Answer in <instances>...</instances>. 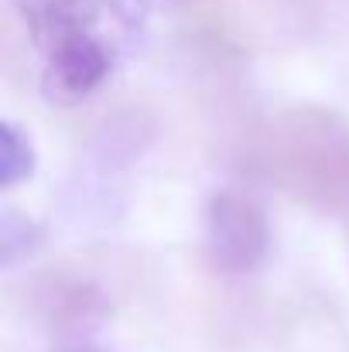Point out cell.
I'll use <instances>...</instances> for the list:
<instances>
[{"instance_id": "6da1fadb", "label": "cell", "mask_w": 349, "mask_h": 352, "mask_svg": "<svg viewBox=\"0 0 349 352\" xmlns=\"http://www.w3.org/2000/svg\"><path fill=\"white\" fill-rule=\"evenodd\" d=\"M260 175L291 202L343 216L349 206V120L302 103L271 120L253 140Z\"/></svg>"}, {"instance_id": "7a4b0ae2", "label": "cell", "mask_w": 349, "mask_h": 352, "mask_svg": "<svg viewBox=\"0 0 349 352\" xmlns=\"http://www.w3.org/2000/svg\"><path fill=\"white\" fill-rule=\"evenodd\" d=\"M202 233H206V260L223 277L253 274L271 250L264 209L233 188H220L206 199Z\"/></svg>"}, {"instance_id": "3957f363", "label": "cell", "mask_w": 349, "mask_h": 352, "mask_svg": "<svg viewBox=\"0 0 349 352\" xmlns=\"http://www.w3.org/2000/svg\"><path fill=\"white\" fill-rule=\"evenodd\" d=\"M28 308L45 329L72 339L107 322L114 301L89 274L76 270L72 263H55L28 284Z\"/></svg>"}, {"instance_id": "277c9868", "label": "cell", "mask_w": 349, "mask_h": 352, "mask_svg": "<svg viewBox=\"0 0 349 352\" xmlns=\"http://www.w3.org/2000/svg\"><path fill=\"white\" fill-rule=\"evenodd\" d=\"M110 52L96 34L76 38L59 45L55 52L45 55V72H41V93L48 103L59 107H76L89 100L110 76Z\"/></svg>"}, {"instance_id": "5b68a950", "label": "cell", "mask_w": 349, "mask_h": 352, "mask_svg": "<svg viewBox=\"0 0 349 352\" xmlns=\"http://www.w3.org/2000/svg\"><path fill=\"white\" fill-rule=\"evenodd\" d=\"M96 14V0H21L24 28L45 55L65 41L93 34Z\"/></svg>"}, {"instance_id": "8992f818", "label": "cell", "mask_w": 349, "mask_h": 352, "mask_svg": "<svg viewBox=\"0 0 349 352\" xmlns=\"http://www.w3.org/2000/svg\"><path fill=\"white\" fill-rule=\"evenodd\" d=\"M38 154L31 144V133L24 126H17L14 120L0 123V188L14 192L17 185H24L34 175Z\"/></svg>"}, {"instance_id": "52a82bcc", "label": "cell", "mask_w": 349, "mask_h": 352, "mask_svg": "<svg viewBox=\"0 0 349 352\" xmlns=\"http://www.w3.org/2000/svg\"><path fill=\"white\" fill-rule=\"evenodd\" d=\"M38 239H41V230H38L31 219H24V216H17L14 209H7V212H3V226H0L3 267H14L24 253H31V250L38 246Z\"/></svg>"}, {"instance_id": "ba28073f", "label": "cell", "mask_w": 349, "mask_h": 352, "mask_svg": "<svg viewBox=\"0 0 349 352\" xmlns=\"http://www.w3.org/2000/svg\"><path fill=\"white\" fill-rule=\"evenodd\" d=\"M62 352H103V349H96V346H86V342H76V346H65Z\"/></svg>"}, {"instance_id": "9c48e42d", "label": "cell", "mask_w": 349, "mask_h": 352, "mask_svg": "<svg viewBox=\"0 0 349 352\" xmlns=\"http://www.w3.org/2000/svg\"><path fill=\"white\" fill-rule=\"evenodd\" d=\"M339 219H346V223H349V206H346V212H343V216H339Z\"/></svg>"}]
</instances>
